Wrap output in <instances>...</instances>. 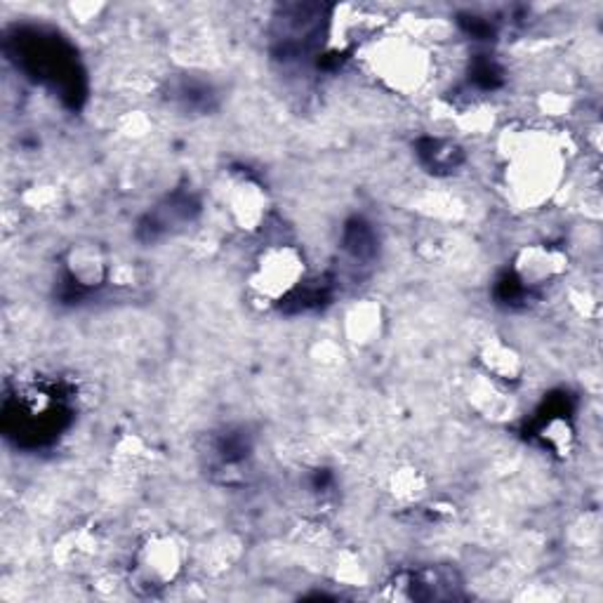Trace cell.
Listing matches in <instances>:
<instances>
[{"mask_svg":"<svg viewBox=\"0 0 603 603\" xmlns=\"http://www.w3.org/2000/svg\"><path fill=\"white\" fill-rule=\"evenodd\" d=\"M503 158V191L519 213L552 203L568 175V140L564 132L540 126H509L497 134Z\"/></svg>","mask_w":603,"mask_h":603,"instance_id":"cell-1","label":"cell"},{"mask_svg":"<svg viewBox=\"0 0 603 603\" xmlns=\"http://www.w3.org/2000/svg\"><path fill=\"white\" fill-rule=\"evenodd\" d=\"M360 64L391 95L415 97L436 73V57L429 43L419 40L403 28L385 32L358 50Z\"/></svg>","mask_w":603,"mask_h":603,"instance_id":"cell-2","label":"cell"},{"mask_svg":"<svg viewBox=\"0 0 603 603\" xmlns=\"http://www.w3.org/2000/svg\"><path fill=\"white\" fill-rule=\"evenodd\" d=\"M189 564L185 540L170 531L146 533L130 556V587L156 594L182 580Z\"/></svg>","mask_w":603,"mask_h":603,"instance_id":"cell-3","label":"cell"},{"mask_svg":"<svg viewBox=\"0 0 603 603\" xmlns=\"http://www.w3.org/2000/svg\"><path fill=\"white\" fill-rule=\"evenodd\" d=\"M309 274V260L295 244H271L262 248L248 271L250 295L274 307L291 297Z\"/></svg>","mask_w":603,"mask_h":603,"instance_id":"cell-4","label":"cell"},{"mask_svg":"<svg viewBox=\"0 0 603 603\" xmlns=\"http://www.w3.org/2000/svg\"><path fill=\"white\" fill-rule=\"evenodd\" d=\"M222 205L229 222L244 234H258L271 210L267 189L250 175H234L222 189Z\"/></svg>","mask_w":603,"mask_h":603,"instance_id":"cell-5","label":"cell"},{"mask_svg":"<svg viewBox=\"0 0 603 603\" xmlns=\"http://www.w3.org/2000/svg\"><path fill=\"white\" fill-rule=\"evenodd\" d=\"M570 269L568 252L552 244L521 246L511 258V271L523 288H542V285L559 281Z\"/></svg>","mask_w":603,"mask_h":603,"instance_id":"cell-6","label":"cell"},{"mask_svg":"<svg viewBox=\"0 0 603 603\" xmlns=\"http://www.w3.org/2000/svg\"><path fill=\"white\" fill-rule=\"evenodd\" d=\"M342 340L352 350H370L387 333V309L380 299L360 297L354 299L342 314Z\"/></svg>","mask_w":603,"mask_h":603,"instance_id":"cell-7","label":"cell"},{"mask_svg":"<svg viewBox=\"0 0 603 603\" xmlns=\"http://www.w3.org/2000/svg\"><path fill=\"white\" fill-rule=\"evenodd\" d=\"M385 20L380 14L360 5H340L330 22V40L335 48H364L375 36L385 32Z\"/></svg>","mask_w":603,"mask_h":603,"instance_id":"cell-8","label":"cell"},{"mask_svg":"<svg viewBox=\"0 0 603 603\" xmlns=\"http://www.w3.org/2000/svg\"><path fill=\"white\" fill-rule=\"evenodd\" d=\"M114 260L97 240H75L64 252V269L69 279L81 288H99L109 283Z\"/></svg>","mask_w":603,"mask_h":603,"instance_id":"cell-9","label":"cell"},{"mask_svg":"<svg viewBox=\"0 0 603 603\" xmlns=\"http://www.w3.org/2000/svg\"><path fill=\"white\" fill-rule=\"evenodd\" d=\"M466 401H470L474 413L488 422H511L519 411V403L509 387L495 382L493 377L484 373H476L466 382Z\"/></svg>","mask_w":603,"mask_h":603,"instance_id":"cell-10","label":"cell"},{"mask_svg":"<svg viewBox=\"0 0 603 603\" xmlns=\"http://www.w3.org/2000/svg\"><path fill=\"white\" fill-rule=\"evenodd\" d=\"M476 368L507 387L517 385L525 375V360L515 344L505 338H486L476 346Z\"/></svg>","mask_w":603,"mask_h":603,"instance_id":"cell-11","label":"cell"},{"mask_svg":"<svg viewBox=\"0 0 603 603\" xmlns=\"http://www.w3.org/2000/svg\"><path fill=\"white\" fill-rule=\"evenodd\" d=\"M99 549V537L93 528L73 525L55 540L52 545V561L57 568H79L85 561L93 559Z\"/></svg>","mask_w":603,"mask_h":603,"instance_id":"cell-12","label":"cell"},{"mask_svg":"<svg viewBox=\"0 0 603 603\" xmlns=\"http://www.w3.org/2000/svg\"><path fill=\"white\" fill-rule=\"evenodd\" d=\"M391 500L401 507H417L429 495V476L415 464H399L387 478Z\"/></svg>","mask_w":603,"mask_h":603,"instance_id":"cell-13","label":"cell"},{"mask_svg":"<svg viewBox=\"0 0 603 603\" xmlns=\"http://www.w3.org/2000/svg\"><path fill=\"white\" fill-rule=\"evenodd\" d=\"M111 462L120 474H142L154 462V448L140 434H123L114 444Z\"/></svg>","mask_w":603,"mask_h":603,"instance_id":"cell-14","label":"cell"},{"mask_svg":"<svg viewBox=\"0 0 603 603\" xmlns=\"http://www.w3.org/2000/svg\"><path fill=\"white\" fill-rule=\"evenodd\" d=\"M240 552H244V547H240L236 535H217L208 542V547L203 552V566L210 576H222L224 570H229L238 561Z\"/></svg>","mask_w":603,"mask_h":603,"instance_id":"cell-15","label":"cell"},{"mask_svg":"<svg viewBox=\"0 0 603 603\" xmlns=\"http://www.w3.org/2000/svg\"><path fill=\"white\" fill-rule=\"evenodd\" d=\"M62 203H64V191L50 182H38L22 191V205L38 215H50L55 210L62 208Z\"/></svg>","mask_w":603,"mask_h":603,"instance_id":"cell-16","label":"cell"},{"mask_svg":"<svg viewBox=\"0 0 603 603\" xmlns=\"http://www.w3.org/2000/svg\"><path fill=\"white\" fill-rule=\"evenodd\" d=\"M333 572H335V580L340 584H346V587L368 584V568L350 549H344V552L338 554V559L333 564Z\"/></svg>","mask_w":603,"mask_h":603,"instance_id":"cell-17","label":"cell"},{"mask_svg":"<svg viewBox=\"0 0 603 603\" xmlns=\"http://www.w3.org/2000/svg\"><path fill=\"white\" fill-rule=\"evenodd\" d=\"M452 126L462 130L464 134H486L495 126V114L488 107H472L458 111L456 118H450Z\"/></svg>","mask_w":603,"mask_h":603,"instance_id":"cell-18","label":"cell"},{"mask_svg":"<svg viewBox=\"0 0 603 603\" xmlns=\"http://www.w3.org/2000/svg\"><path fill=\"white\" fill-rule=\"evenodd\" d=\"M116 128L126 140L138 142V140L149 138V132L154 130V120H151V116L142 109H130V111L118 116Z\"/></svg>","mask_w":603,"mask_h":603,"instance_id":"cell-19","label":"cell"},{"mask_svg":"<svg viewBox=\"0 0 603 603\" xmlns=\"http://www.w3.org/2000/svg\"><path fill=\"white\" fill-rule=\"evenodd\" d=\"M545 436V441L552 446L554 452H559V456H568L572 450V429L568 427V422L554 417L549 425L542 431Z\"/></svg>","mask_w":603,"mask_h":603,"instance_id":"cell-20","label":"cell"},{"mask_svg":"<svg viewBox=\"0 0 603 603\" xmlns=\"http://www.w3.org/2000/svg\"><path fill=\"white\" fill-rule=\"evenodd\" d=\"M71 20L79 24H93L97 20H102V14L109 10L107 3H102V0H75V3L67 5Z\"/></svg>","mask_w":603,"mask_h":603,"instance_id":"cell-21","label":"cell"},{"mask_svg":"<svg viewBox=\"0 0 603 603\" xmlns=\"http://www.w3.org/2000/svg\"><path fill=\"white\" fill-rule=\"evenodd\" d=\"M572 107V102L564 93H542L537 97V109L545 116H566Z\"/></svg>","mask_w":603,"mask_h":603,"instance_id":"cell-22","label":"cell"},{"mask_svg":"<svg viewBox=\"0 0 603 603\" xmlns=\"http://www.w3.org/2000/svg\"><path fill=\"white\" fill-rule=\"evenodd\" d=\"M568 299H570L572 309H576L580 316H584V319H594V316L599 314V299L592 295V291L576 288V291H570Z\"/></svg>","mask_w":603,"mask_h":603,"instance_id":"cell-23","label":"cell"},{"mask_svg":"<svg viewBox=\"0 0 603 603\" xmlns=\"http://www.w3.org/2000/svg\"><path fill=\"white\" fill-rule=\"evenodd\" d=\"M109 283L123 285V288H130V285L138 283V269L132 264H111V274H109Z\"/></svg>","mask_w":603,"mask_h":603,"instance_id":"cell-24","label":"cell"}]
</instances>
